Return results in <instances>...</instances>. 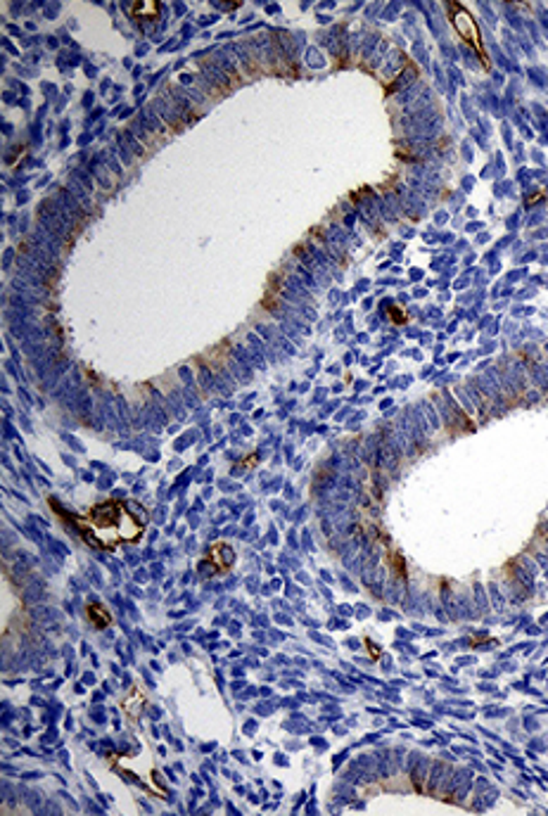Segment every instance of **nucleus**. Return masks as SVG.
<instances>
[{
	"label": "nucleus",
	"instance_id": "f257e3e1",
	"mask_svg": "<svg viewBox=\"0 0 548 816\" xmlns=\"http://www.w3.org/2000/svg\"><path fill=\"white\" fill-rule=\"evenodd\" d=\"M90 544L100 546V548H114L117 544L136 541L143 534V525L138 522L131 510L124 503L110 501L100 503L90 510V518L78 522Z\"/></svg>",
	"mask_w": 548,
	"mask_h": 816
},
{
	"label": "nucleus",
	"instance_id": "f03ea898",
	"mask_svg": "<svg viewBox=\"0 0 548 816\" xmlns=\"http://www.w3.org/2000/svg\"><path fill=\"white\" fill-rule=\"evenodd\" d=\"M88 612H90V620H93L95 627H107V624L112 622V617L107 615V610L102 608V605H90Z\"/></svg>",
	"mask_w": 548,
	"mask_h": 816
}]
</instances>
